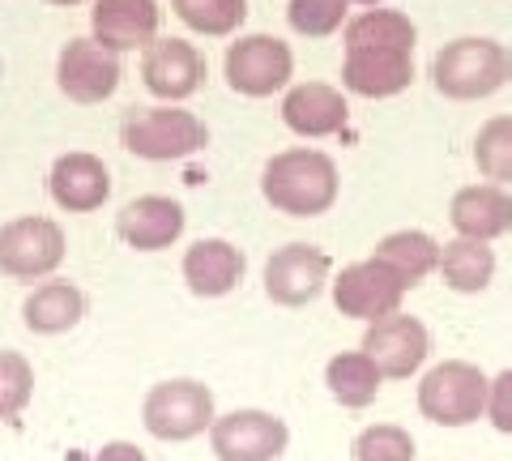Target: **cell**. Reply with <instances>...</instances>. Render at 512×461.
I'll use <instances>...</instances> for the list:
<instances>
[{
  "mask_svg": "<svg viewBox=\"0 0 512 461\" xmlns=\"http://www.w3.org/2000/svg\"><path fill=\"white\" fill-rule=\"evenodd\" d=\"M414 39L419 30L406 18L402 9H363L355 18H346L342 26V43L346 47H397V52H414Z\"/></svg>",
  "mask_w": 512,
  "mask_h": 461,
  "instance_id": "obj_24",
  "label": "cell"
},
{
  "mask_svg": "<svg viewBox=\"0 0 512 461\" xmlns=\"http://www.w3.org/2000/svg\"><path fill=\"white\" fill-rule=\"evenodd\" d=\"M35 397V368L22 351H0V423H13Z\"/></svg>",
  "mask_w": 512,
  "mask_h": 461,
  "instance_id": "obj_29",
  "label": "cell"
},
{
  "mask_svg": "<svg viewBox=\"0 0 512 461\" xmlns=\"http://www.w3.org/2000/svg\"><path fill=\"white\" fill-rule=\"evenodd\" d=\"M355 461H414V436L397 423H372L355 436Z\"/></svg>",
  "mask_w": 512,
  "mask_h": 461,
  "instance_id": "obj_30",
  "label": "cell"
},
{
  "mask_svg": "<svg viewBox=\"0 0 512 461\" xmlns=\"http://www.w3.org/2000/svg\"><path fill=\"white\" fill-rule=\"evenodd\" d=\"M359 351L376 363V372L384 380H406L427 363L431 355V333L419 316H406L402 308L380 316V321H367L363 346Z\"/></svg>",
  "mask_w": 512,
  "mask_h": 461,
  "instance_id": "obj_11",
  "label": "cell"
},
{
  "mask_svg": "<svg viewBox=\"0 0 512 461\" xmlns=\"http://www.w3.org/2000/svg\"><path fill=\"white\" fill-rule=\"evenodd\" d=\"M120 146L146 163H180V158H192L210 146V129L180 103L133 107L120 120Z\"/></svg>",
  "mask_w": 512,
  "mask_h": 461,
  "instance_id": "obj_3",
  "label": "cell"
},
{
  "mask_svg": "<svg viewBox=\"0 0 512 461\" xmlns=\"http://www.w3.org/2000/svg\"><path fill=\"white\" fill-rule=\"evenodd\" d=\"M350 18V0H291L286 5V22L303 39H329L338 35Z\"/></svg>",
  "mask_w": 512,
  "mask_h": 461,
  "instance_id": "obj_28",
  "label": "cell"
},
{
  "mask_svg": "<svg viewBox=\"0 0 512 461\" xmlns=\"http://www.w3.org/2000/svg\"><path fill=\"white\" fill-rule=\"evenodd\" d=\"M372 257H376V261H384L389 269H397L406 286H419L423 278L436 274L440 244L431 240L427 231H410V227H406V231H389V235H384V240L376 244Z\"/></svg>",
  "mask_w": 512,
  "mask_h": 461,
  "instance_id": "obj_25",
  "label": "cell"
},
{
  "mask_svg": "<svg viewBox=\"0 0 512 461\" xmlns=\"http://www.w3.org/2000/svg\"><path fill=\"white\" fill-rule=\"evenodd\" d=\"M431 82L453 103L491 99L512 82V52L500 39L461 35L431 56Z\"/></svg>",
  "mask_w": 512,
  "mask_h": 461,
  "instance_id": "obj_2",
  "label": "cell"
},
{
  "mask_svg": "<svg viewBox=\"0 0 512 461\" xmlns=\"http://www.w3.org/2000/svg\"><path fill=\"white\" fill-rule=\"evenodd\" d=\"M47 193H52V201L64 214H94L111 197V171L99 154L69 150L47 171Z\"/></svg>",
  "mask_w": 512,
  "mask_h": 461,
  "instance_id": "obj_14",
  "label": "cell"
},
{
  "mask_svg": "<svg viewBox=\"0 0 512 461\" xmlns=\"http://www.w3.org/2000/svg\"><path fill=\"white\" fill-rule=\"evenodd\" d=\"M333 278V261L325 248L316 244H282L274 248V257L265 261V295L274 299L278 308H303L320 299V291Z\"/></svg>",
  "mask_w": 512,
  "mask_h": 461,
  "instance_id": "obj_12",
  "label": "cell"
},
{
  "mask_svg": "<svg viewBox=\"0 0 512 461\" xmlns=\"http://www.w3.org/2000/svg\"><path fill=\"white\" fill-rule=\"evenodd\" d=\"M94 461H150V457L141 453L133 440H107L103 449L94 453Z\"/></svg>",
  "mask_w": 512,
  "mask_h": 461,
  "instance_id": "obj_32",
  "label": "cell"
},
{
  "mask_svg": "<svg viewBox=\"0 0 512 461\" xmlns=\"http://www.w3.org/2000/svg\"><path fill=\"white\" fill-rule=\"evenodd\" d=\"M419 410L436 427H470L487 410V376L466 359L436 363L419 385Z\"/></svg>",
  "mask_w": 512,
  "mask_h": 461,
  "instance_id": "obj_6",
  "label": "cell"
},
{
  "mask_svg": "<svg viewBox=\"0 0 512 461\" xmlns=\"http://www.w3.org/2000/svg\"><path fill=\"white\" fill-rule=\"evenodd\" d=\"M184 222L188 214L175 197L146 193V197H133L116 214V235L133 252H163L184 235Z\"/></svg>",
  "mask_w": 512,
  "mask_h": 461,
  "instance_id": "obj_18",
  "label": "cell"
},
{
  "mask_svg": "<svg viewBox=\"0 0 512 461\" xmlns=\"http://www.w3.org/2000/svg\"><path fill=\"white\" fill-rule=\"evenodd\" d=\"M350 5H359V9H372V5H384V0H350Z\"/></svg>",
  "mask_w": 512,
  "mask_h": 461,
  "instance_id": "obj_34",
  "label": "cell"
},
{
  "mask_svg": "<svg viewBox=\"0 0 512 461\" xmlns=\"http://www.w3.org/2000/svg\"><path fill=\"white\" fill-rule=\"evenodd\" d=\"M86 316V291L69 278H43L30 286V295L22 299V325L39 338H56L82 325Z\"/></svg>",
  "mask_w": 512,
  "mask_h": 461,
  "instance_id": "obj_20",
  "label": "cell"
},
{
  "mask_svg": "<svg viewBox=\"0 0 512 461\" xmlns=\"http://www.w3.org/2000/svg\"><path fill=\"white\" fill-rule=\"evenodd\" d=\"M342 176L325 150L291 146L261 167V197L286 218H320L338 205Z\"/></svg>",
  "mask_w": 512,
  "mask_h": 461,
  "instance_id": "obj_1",
  "label": "cell"
},
{
  "mask_svg": "<svg viewBox=\"0 0 512 461\" xmlns=\"http://www.w3.org/2000/svg\"><path fill=\"white\" fill-rule=\"evenodd\" d=\"M43 5H56V9H77V5H90V0H43Z\"/></svg>",
  "mask_w": 512,
  "mask_h": 461,
  "instance_id": "obj_33",
  "label": "cell"
},
{
  "mask_svg": "<svg viewBox=\"0 0 512 461\" xmlns=\"http://www.w3.org/2000/svg\"><path fill=\"white\" fill-rule=\"evenodd\" d=\"M350 120V103L329 82H291L282 94V124L303 141L338 137Z\"/></svg>",
  "mask_w": 512,
  "mask_h": 461,
  "instance_id": "obj_15",
  "label": "cell"
},
{
  "mask_svg": "<svg viewBox=\"0 0 512 461\" xmlns=\"http://www.w3.org/2000/svg\"><path fill=\"white\" fill-rule=\"evenodd\" d=\"M474 167L487 184H512V116H491L474 137Z\"/></svg>",
  "mask_w": 512,
  "mask_h": 461,
  "instance_id": "obj_27",
  "label": "cell"
},
{
  "mask_svg": "<svg viewBox=\"0 0 512 461\" xmlns=\"http://www.w3.org/2000/svg\"><path fill=\"white\" fill-rule=\"evenodd\" d=\"M483 415L491 419L495 432L512 436V368H504L495 380H487V410Z\"/></svg>",
  "mask_w": 512,
  "mask_h": 461,
  "instance_id": "obj_31",
  "label": "cell"
},
{
  "mask_svg": "<svg viewBox=\"0 0 512 461\" xmlns=\"http://www.w3.org/2000/svg\"><path fill=\"white\" fill-rule=\"evenodd\" d=\"M414 82V52L397 47H346L342 86L359 99H393Z\"/></svg>",
  "mask_w": 512,
  "mask_h": 461,
  "instance_id": "obj_17",
  "label": "cell"
},
{
  "mask_svg": "<svg viewBox=\"0 0 512 461\" xmlns=\"http://www.w3.org/2000/svg\"><path fill=\"white\" fill-rule=\"evenodd\" d=\"M120 52L94 43V39H69L56 56V90L77 107H94L107 103L120 90Z\"/></svg>",
  "mask_w": 512,
  "mask_h": 461,
  "instance_id": "obj_8",
  "label": "cell"
},
{
  "mask_svg": "<svg viewBox=\"0 0 512 461\" xmlns=\"http://www.w3.org/2000/svg\"><path fill=\"white\" fill-rule=\"evenodd\" d=\"M69 257L64 227L47 214H22L0 227V274L13 282H43Z\"/></svg>",
  "mask_w": 512,
  "mask_h": 461,
  "instance_id": "obj_4",
  "label": "cell"
},
{
  "mask_svg": "<svg viewBox=\"0 0 512 461\" xmlns=\"http://www.w3.org/2000/svg\"><path fill=\"white\" fill-rule=\"evenodd\" d=\"M329 286H333V308L342 316H355V321H380V316L397 312L410 291L402 274L376 257L346 265L338 278H329Z\"/></svg>",
  "mask_w": 512,
  "mask_h": 461,
  "instance_id": "obj_10",
  "label": "cell"
},
{
  "mask_svg": "<svg viewBox=\"0 0 512 461\" xmlns=\"http://www.w3.org/2000/svg\"><path fill=\"white\" fill-rule=\"evenodd\" d=\"M436 274L444 278L448 291L478 295V291H487L491 278H495V252L483 240H466V235H457L453 244L440 248Z\"/></svg>",
  "mask_w": 512,
  "mask_h": 461,
  "instance_id": "obj_22",
  "label": "cell"
},
{
  "mask_svg": "<svg viewBox=\"0 0 512 461\" xmlns=\"http://www.w3.org/2000/svg\"><path fill=\"white\" fill-rule=\"evenodd\" d=\"M214 393L210 385L201 380H158V385L146 393L141 402V423L154 440H167V444H184V440H197L201 432H210L214 423Z\"/></svg>",
  "mask_w": 512,
  "mask_h": 461,
  "instance_id": "obj_5",
  "label": "cell"
},
{
  "mask_svg": "<svg viewBox=\"0 0 512 461\" xmlns=\"http://www.w3.org/2000/svg\"><path fill=\"white\" fill-rule=\"evenodd\" d=\"M158 0H90V39L111 52H141L158 39Z\"/></svg>",
  "mask_w": 512,
  "mask_h": 461,
  "instance_id": "obj_16",
  "label": "cell"
},
{
  "mask_svg": "<svg viewBox=\"0 0 512 461\" xmlns=\"http://www.w3.org/2000/svg\"><path fill=\"white\" fill-rule=\"evenodd\" d=\"M291 444V427L286 419L269 415V410H231V415H214L210 423V449L218 461H278Z\"/></svg>",
  "mask_w": 512,
  "mask_h": 461,
  "instance_id": "obj_9",
  "label": "cell"
},
{
  "mask_svg": "<svg viewBox=\"0 0 512 461\" xmlns=\"http://www.w3.org/2000/svg\"><path fill=\"white\" fill-rule=\"evenodd\" d=\"M244 269H248L244 252H239L231 240H197L184 252L180 274L197 299H222L244 282Z\"/></svg>",
  "mask_w": 512,
  "mask_h": 461,
  "instance_id": "obj_21",
  "label": "cell"
},
{
  "mask_svg": "<svg viewBox=\"0 0 512 461\" xmlns=\"http://www.w3.org/2000/svg\"><path fill=\"white\" fill-rule=\"evenodd\" d=\"M171 9L205 39H231L248 22V0H171Z\"/></svg>",
  "mask_w": 512,
  "mask_h": 461,
  "instance_id": "obj_26",
  "label": "cell"
},
{
  "mask_svg": "<svg viewBox=\"0 0 512 461\" xmlns=\"http://www.w3.org/2000/svg\"><path fill=\"white\" fill-rule=\"evenodd\" d=\"M222 73H227V86L244 99H269V94H282L291 86L295 52L278 35H239L227 47Z\"/></svg>",
  "mask_w": 512,
  "mask_h": 461,
  "instance_id": "obj_7",
  "label": "cell"
},
{
  "mask_svg": "<svg viewBox=\"0 0 512 461\" xmlns=\"http://www.w3.org/2000/svg\"><path fill=\"white\" fill-rule=\"evenodd\" d=\"M448 222H453L457 235L466 240H500L512 231V193L504 184H466L453 193L448 205Z\"/></svg>",
  "mask_w": 512,
  "mask_h": 461,
  "instance_id": "obj_19",
  "label": "cell"
},
{
  "mask_svg": "<svg viewBox=\"0 0 512 461\" xmlns=\"http://www.w3.org/2000/svg\"><path fill=\"white\" fill-rule=\"evenodd\" d=\"M325 385L333 393V402L346 410H363L380 397L384 376L376 372V363L367 359L363 351H342L325 363Z\"/></svg>",
  "mask_w": 512,
  "mask_h": 461,
  "instance_id": "obj_23",
  "label": "cell"
},
{
  "mask_svg": "<svg viewBox=\"0 0 512 461\" xmlns=\"http://www.w3.org/2000/svg\"><path fill=\"white\" fill-rule=\"evenodd\" d=\"M141 82L154 99L184 103L205 82V56L188 39H154L141 47Z\"/></svg>",
  "mask_w": 512,
  "mask_h": 461,
  "instance_id": "obj_13",
  "label": "cell"
},
{
  "mask_svg": "<svg viewBox=\"0 0 512 461\" xmlns=\"http://www.w3.org/2000/svg\"><path fill=\"white\" fill-rule=\"evenodd\" d=\"M0 77H5V60H0Z\"/></svg>",
  "mask_w": 512,
  "mask_h": 461,
  "instance_id": "obj_35",
  "label": "cell"
}]
</instances>
